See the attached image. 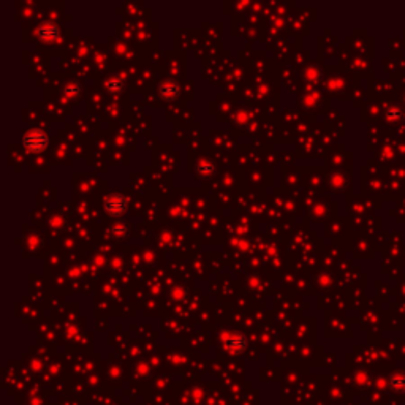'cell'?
I'll list each match as a JSON object with an SVG mask.
<instances>
[{"label": "cell", "instance_id": "1", "mask_svg": "<svg viewBox=\"0 0 405 405\" xmlns=\"http://www.w3.org/2000/svg\"><path fill=\"white\" fill-rule=\"evenodd\" d=\"M22 146L32 154H40L49 146V136L41 128H28L22 135Z\"/></svg>", "mask_w": 405, "mask_h": 405}, {"label": "cell", "instance_id": "2", "mask_svg": "<svg viewBox=\"0 0 405 405\" xmlns=\"http://www.w3.org/2000/svg\"><path fill=\"white\" fill-rule=\"evenodd\" d=\"M247 345H249L247 337L239 331H229V332H225L223 334V346L229 353H233V355L242 353L245 349H247Z\"/></svg>", "mask_w": 405, "mask_h": 405}, {"label": "cell", "instance_id": "3", "mask_svg": "<svg viewBox=\"0 0 405 405\" xmlns=\"http://www.w3.org/2000/svg\"><path fill=\"white\" fill-rule=\"evenodd\" d=\"M103 208H105L108 215L121 217L127 209V198L122 193H111L105 198Z\"/></svg>", "mask_w": 405, "mask_h": 405}, {"label": "cell", "instance_id": "4", "mask_svg": "<svg viewBox=\"0 0 405 405\" xmlns=\"http://www.w3.org/2000/svg\"><path fill=\"white\" fill-rule=\"evenodd\" d=\"M59 35H61V27L52 21L41 22L37 28V37L45 43L55 41L57 38H59Z\"/></svg>", "mask_w": 405, "mask_h": 405}, {"label": "cell", "instance_id": "5", "mask_svg": "<svg viewBox=\"0 0 405 405\" xmlns=\"http://www.w3.org/2000/svg\"><path fill=\"white\" fill-rule=\"evenodd\" d=\"M157 91H158L160 98H163V100H175L181 94V85L175 79H165V81H162L160 84H158Z\"/></svg>", "mask_w": 405, "mask_h": 405}, {"label": "cell", "instance_id": "6", "mask_svg": "<svg viewBox=\"0 0 405 405\" xmlns=\"http://www.w3.org/2000/svg\"><path fill=\"white\" fill-rule=\"evenodd\" d=\"M105 88L111 92V94H121L125 89V79L121 76H109L105 81Z\"/></svg>", "mask_w": 405, "mask_h": 405}, {"label": "cell", "instance_id": "7", "mask_svg": "<svg viewBox=\"0 0 405 405\" xmlns=\"http://www.w3.org/2000/svg\"><path fill=\"white\" fill-rule=\"evenodd\" d=\"M388 386L393 391H403L405 389V372H394L389 375L388 379Z\"/></svg>", "mask_w": 405, "mask_h": 405}, {"label": "cell", "instance_id": "8", "mask_svg": "<svg viewBox=\"0 0 405 405\" xmlns=\"http://www.w3.org/2000/svg\"><path fill=\"white\" fill-rule=\"evenodd\" d=\"M195 171H196V175H198L199 178L211 179V178L215 175V166H214V163H211V162H208V160H201V162H198Z\"/></svg>", "mask_w": 405, "mask_h": 405}, {"label": "cell", "instance_id": "9", "mask_svg": "<svg viewBox=\"0 0 405 405\" xmlns=\"http://www.w3.org/2000/svg\"><path fill=\"white\" fill-rule=\"evenodd\" d=\"M62 92H64V95H65L67 98H75V97H78V95L81 94V84H78V82H75V81L67 82V84L64 85Z\"/></svg>", "mask_w": 405, "mask_h": 405}, {"label": "cell", "instance_id": "10", "mask_svg": "<svg viewBox=\"0 0 405 405\" xmlns=\"http://www.w3.org/2000/svg\"><path fill=\"white\" fill-rule=\"evenodd\" d=\"M111 231H112V235H114V236L122 238V236L127 235V226L122 225V223H115V225L111 226Z\"/></svg>", "mask_w": 405, "mask_h": 405}, {"label": "cell", "instance_id": "11", "mask_svg": "<svg viewBox=\"0 0 405 405\" xmlns=\"http://www.w3.org/2000/svg\"><path fill=\"white\" fill-rule=\"evenodd\" d=\"M386 118L391 121V118H393V121H399L400 118H402V111L399 109V108H396V106H393V114H386Z\"/></svg>", "mask_w": 405, "mask_h": 405}]
</instances>
